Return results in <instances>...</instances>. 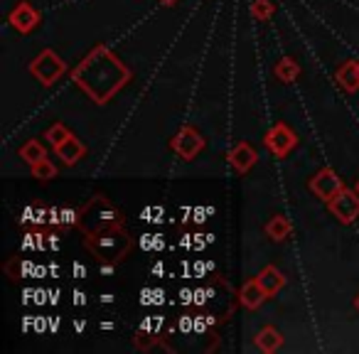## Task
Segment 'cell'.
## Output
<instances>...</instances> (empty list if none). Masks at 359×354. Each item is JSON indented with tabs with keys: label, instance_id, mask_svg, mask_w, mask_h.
Listing matches in <instances>:
<instances>
[{
	"label": "cell",
	"instance_id": "1",
	"mask_svg": "<svg viewBox=\"0 0 359 354\" xmlns=\"http://www.w3.org/2000/svg\"><path fill=\"white\" fill-rule=\"evenodd\" d=\"M72 79L94 104H109L130 81V69L109 47L99 45L79 62L72 72Z\"/></svg>",
	"mask_w": 359,
	"mask_h": 354
},
{
	"label": "cell",
	"instance_id": "2",
	"mask_svg": "<svg viewBox=\"0 0 359 354\" xmlns=\"http://www.w3.org/2000/svg\"><path fill=\"white\" fill-rule=\"evenodd\" d=\"M118 226H123V215L116 210L114 202H109L101 195L91 197L84 205V210L79 212V229L86 239H94V236L118 229Z\"/></svg>",
	"mask_w": 359,
	"mask_h": 354
},
{
	"label": "cell",
	"instance_id": "3",
	"mask_svg": "<svg viewBox=\"0 0 359 354\" xmlns=\"http://www.w3.org/2000/svg\"><path fill=\"white\" fill-rule=\"evenodd\" d=\"M86 249L101 261H121L130 251V236L123 231V226L118 229L104 231V234L94 236V239H86Z\"/></svg>",
	"mask_w": 359,
	"mask_h": 354
},
{
	"label": "cell",
	"instance_id": "4",
	"mask_svg": "<svg viewBox=\"0 0 359 354\" xmlns=\"http://www.w3.org/2000/svg\"><path fill=\"white\" fill-rule=\"evenodd\" d=\"M67 72V64L62 62V57L55 50H42L35 60L30 62V74L40 81L42 86H52L55 81L62 79V74Z\"/></svg>",
	"mask_w": 359,
	"mask_h": 354
},
{
	"label": "cell",
	"instance_id": "5",
	"mask_svg": "<svg viewBox=\"0 0 359 354\" xmlns=\"http://www.w3.org/2000/svg\"><path fill=\"white\" fill-rule=\"evenodd\" d=\"M327 210L334 215V219H339L342 224H352L354 219H359V195L357 190L342 187L332 200L327 202Z\"/></svg>",
	"mask_w": 359,
	"mask_h": 354
},
{
	"label": "cell",
	"instance_id": "6",
	"mask_svg": "<svg viewBox=\"0 0 359 354\" xmlns=\"http://www.w3.org/2000/svg\"><path fill=\"white\" fill-rule=\"evenodd\" d=\"M170 148H172L182 160H195L197 155L205 150V138H202L200 130H195L192 125H182V128L175 133Z\"/></svg>",
	"mask_w": 359,
	"mask_h": 354
},
{
	"label": "cell",
	"instance_id": "7",
	"mask_svg": "<svg viewBox=\"0 0 359 354\" xmlns=\"http://www.w3.org/2000/svg\"><path fill=\"white\" fill-rule=\"evenodd\" d=\"M264 143H266V148L276 155V158H285V155L298 145V135H295L285 123H276L273 128L266 133Z\"/></svg>",
	"mask_w": 359,
	"mask_h": 354
},
{
	"label": "cell",
	"instance_id": "8",
	"mask_svg": "<svg viewBox=\"0 0 359 354\" xmlns=\"http://www.w3.org/2000/svg\"><path fill=\"white\" fill-rule=\"evenodd\" d=\"M308 187H310V192H313L315 197H320L323 202H330L344 185H342V180L337 177V172H334V170L323 168L318 175H313V177H310Z\"/></svg>",
	"mask_w": 359,
	"mask_h": 354
},
{
	"label": "cell",
	"instance_id": "9",
	"mask_svg": "<svg viewBox=\"0 0 359 354\" xmlns=\"http://www.w3.org/2000/svg\"><path fill=\"white\" fill-rule=\"evenodd\" d=\"M8 20H11V25L15 27L20 35H30V32L42 22V18H40V13L27 3V0H20V3L11 11Z\"/></svg>",
	"mask_w": 359,
	"mask_h": 354
},
{
	"label": "cell",
	"instance_id": "10",
	"mask_svg": "<svg viewBox=\"0 0 359 354\" xmlns=\"http://www.w3.org/2000/svg\"><path fill=\"white\" fill-rule=\"evenodd\" d=\"M256 160H259V153H256V150L251 148L246 140L236 143L234 148L229 150V163H231V168H234L236 172H249V170L256 165Z\"/></svg>",
	"mask_w": 359,
	"mask_h": 354
},
{
	"label": "cell",
	"instance_id": "11",
	"mask_svg": "<svg viewBox=\"0 0 359 354\" xmlns=\"http://www.w3.org/2000/svg\"><path fill=\"white\" fill-rule=\"evenodd\" d=\"M55 155L65 165H76L79 160H84L86 148H84V143H81V140L76 138V135H69V138H67L65 143L55 145Z\"/></svg>",
	"mask_w": 359,
	"mask_h": 354
},
{
	"label": "cell",
	"instance_id": "12",
	"mask_svg": "<svg viewBox=\"0 0 359 354\" xmlns=\"http://www.w3.org/2000/svg\"><path fill=\"white\" fill-rule=\"evenodd\" d=\"M239 298H241V305H244V308L256 310V308H261V305H264V300L269 298V295H266V290L261 288L259 278H249L244 285H241Z\"/></svg>",
	"mask_w": 359,
	"mask_h": 354
},
{
	"label": "cell",
	"instance_id": "13",
	"mask_svg": "<svg viewBox=\"0 0 359 354\" xmlns=\"http://www.w3.org/2000/svg\"><path fill=\"white\" fill-rule=\"evenodd\" d=\"M256 278H259L261 288L266 290V295H269V298L278 295L280 290H283V285H285V275L280 273V271L276 268V266H266V268L261 271V273L256 275Z\"/></svg>",
	"mask_w": 359,
	"mask_h": 354
},
{
	"label": "cell",
	"instance_id": "14",
	"mask_svg": "<svg viewBox=\"0 0 359 354\" xmlns=\"http://www.w3.org/2000/svg\"><path fill=\"white\" fill-rule=\"evenodd\" d=\"M256 347H259L261 352H276V349L283 347V334H280L273 325H266V327H261L259 334H256Z\"/></svg>",
	"mask_w": 359,
	"mask_h": 354
},
{
	"label": "cell",
	"instance_id": "15",
	"mask_svg": "<svg viewBox=\"0 0 359 354\" xmlns=\"http://www.w3.org/2000/svg\"><path fill=\"white\" fill-rule=\"evenodd\" d=\"M337 81L344 91L354 94V91L359 89V62H354V60L344 62V64L337 69Z\"/></svg>",
	"mask_w": 359,
	"mask_h": 354
},
{
	"label": "cell",
	"instance_id": "16",
	"mask_svg": "<svg viewBox=\"0 0 359 354\" xmlns=\"http://www.w3.org/2000/svg\"><path fill=\"white\" fill-rule=\"evenodd\" d=\"M273 72H276V76H278V81H283V84H293V81L300 76L298 62H293L290 57H283V60L273 67Z\"/></svg>",
	"mask_w": 359,
	"mask_h": 354
},
{
	"label": "cell",
	"instance_id": "17",
	"mask_svg": "<svg viewBox=\"0 0 359 354\" xmlns=\"http://www.w3.org/2000/svg\"><path fill=\"white\" fill-rule=\"evenodd\" d=\"M266 234L273 241H285V236L290 234V222L285 219L283 215H276L273 219H269V224H266Z\"/></svg>",
	"mask_w": 359,
	"mask_h": 354
},
{
	"label": "cell",
	"instance_id": "18",
	"mask_svg": "<svg viewBox=\"0 0 359 354\" xmlns=\"http://www.w3.org/2000/svg\"><path fill=\"white\" fill-rule=\"evenodd\" d=\"M30 168H32V177H35V180H40V182H50V180H55V177H57V165L52 163V160H47V158L32 163Z\"/></svg>",
	"mask_w": 359,
	"mask_h": 354
},
{
	"label": "cell",
	"instance_id": "19",
	"mask_svg": "<svg viewBox=\"0 0 359 354\" xmlns=\"http://www.w3.org/2000/svg\"><path fill=\"white\" fill-rule=\"evenodd\" d=\"M20 158L25 160V163H37V160H42V158H47V150H45V145L40 143V140H27L25 145L20 148Z\"/></svg>",
	"mask_w": 359,
	"mask_h": 354
},
{
	"label": "cell",
	"instance_id": "20",
	"mask_svg": "<svg viewBox=\"0 0 359 354\" xmlns=\"http://www.w3.org/2000/svg\"><path fill=\"white\" fill-rule=\"evenodd\" d=\"M273 11H276V6L271 3V0H254V3H251V15L261 22L269 20V18L273 15Z\"/></svg>",
	"mask_w": 359,
	"mask_h": 354
},
{
	"label": "cell",
	"instance_id": "21",
	"mask_svg": "<svg viewBox=\"0 0 359 354\" xmlns=\"http://www.w3.org/2000/svg\"><path fill=\"white\" fill-rule=\"evenodd\" d=\"M69 128H67L65 123H55V125H50V128H47V133H45V140H50L52 143V148H55V145H60V143H65L67 138H69Z\"/></svg>",
	"mask_w": 359,
	"mask_h": 354
},
{
	"label": "cell",
	"instance_id": "22",
	"mask_svg": "<svg viewBox=\"0 0 359 354\" xmlns=\"http://www.w3.org/2000/svg\"><path fill=\"white\" fill-rule=\"evenodd\" d=\"M111 264H114V261H111ZM111 264H106V266H104V268H101V271H104V273H111V271H114V266H111Z\"/></svg>",
	"mask_w": 359,
	"mask_h": 354
},
{
	"label": "cell",
	"instance_id": "23",
	"mask_svg": "<svg viewBox=\"0 0 359 354\" xmlns=\"http://www.w3.org/2000/svg\"><path fill=\"white\" fill-rule=\"evenodd\" d=\"M160 3H163V6H175L177 0H160Z\"/></svg>",
	"mask_w": 359,
	"mask_h": 354
},
{
	"label": "cell",
	"instance_id": "24",
	"mask_svg": "<svg viewBox=\"0 0 359 354\" xmlns=\"http://www.w3.org/2000/svg\"><path fill=\"white\" fill-rule=\"evenodd\" d=\"M354 308H357V310H359V295H357V300H354Z\"/></svg>",
	"mask_w": 359,
	"mask_h": 354
},
{
	"label": "cell",
	"instance_id": "25",
	"mask_svg": "<svg viewBox=\"0 0 359 354\" xmlns=\"http://www.w3.org/2000/svg\"><path fill=\"white\" fill-rule=\"evenodd\" d=\"M354 190H357V195H359V182H357V185H354Z\"/></svg>",
	"mask_w": 359,
	"mask_h": 354
}]
</instances>
